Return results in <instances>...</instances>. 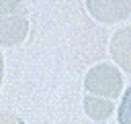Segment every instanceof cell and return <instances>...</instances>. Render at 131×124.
<instances>
[{
    "label": "cell",
    "instance_id": "6da1fadb",
    "mask_svg": "<svg viewBox=\"0 0 131 124\" xmlns=\"http://www.w3.org/2000/svg\"><path fill=\"white\" fill-rule=\"evenodd\" d=\"M29 35V14L23 0H0V45L16 47Z\"/></svg>",
    "mask_w": 131,
    "mask_h": 124
},
{
    "label": "cell",
    "instance_id": "7a4b0ae2",
    "mask_svg": "<svg viewBox=\"0 0 131 124\" xmlns=\"http://www.w3.org/2000/svg\"><path fill=\"white\" fill-rule=\"evenodd\" d=\"M84 89L88 94L115 100L121 96L123 89V75L121 71L111 63H98L88 69L84 77Z\"/></svg>",
    "mask_w": 131,
    "mask_h": 124
},
{
    "label": "cell",
    "instance_id": "3957f363",
    "mask_svg": "<svg viewBox=\"0 0 131 124\" xmlns=\"http://www.w3.org/2000/svg\"><path fill=\"white\" fill-rule=\"evenodd\" d=\"M86 8L98 22L113 24L131 16V0H86Z\"/></svg>",
    "mask_w": 131,
    "mask_h": 124
},
{
    "label": "cell",
    "instance_id": "277c9868",
    "mask_svg": "<svg viewBox=\"0 0 131 124\" xmlns=\"http://www.w3.org/2000/svg\"><path fill=\"white\" fill-rule=\"evenodd\" d=\"M111 57L123 71L131 73V24L121 26L111 37Z\"/></svg>",
    "mask_w": 131,
    "mask_h": 124
},
{
    "label": "cell",
    "instance_id": "5b68a950",
    "mask_svg": "<svg viewBox=\"0 0 131 124\" xmlns=\"http://www.w3.org/2000/svg\"><path fill=\"white\" fill-rule=\"evenodd\" d=\"M82 104H84V112H86L94 122H104V120H108L111 114L115 112L113 100L100 98V96H94V94H88V91H86Z\"/></svg>",
    "mask_w": 131,
    "mask_h": 124
},
{
    "label": "cell",
    "instance_id": "8992f818",
    "mask_svg": "<svg viewBox=\"0 0 131 124\" xmlns=\"http://www.w3.org/2000/svg\"><path fill=\"white\" fill-rule=\"evenodd\" d=\"M117 118H119V124H131V85L125 89V94L121 98Z\"/></svg>",
    "mask_w": 131,
    "mask_h": 124
},
{
    "label": "cell",
    "instance_id": "52a82bcc",
    "mask_svg": "<svg viewBox=\"0 0 131 124\" xmlns=\"http://www.w3.org/2000/svg\"><path fill=\"white\" fill-rule=\"evenodd\" d=\"M0 124H27V122L12 112H0Z\"/></svg>",
    "mask_w": 131,
    "mask_h": 124
},
{
    "label": "cell",
    "instance_id": "ba28073f",
    "mask_svg": "<svg viewBox=\"0 0 131 124\" xmlns=\"http://www.w3.org/2000/svg\"><path fill=\"white\" fill-rule=\"evenodd\" d=\"M2 79H4V57L0 53V85H2Z\"/></svg>",
    "mask_w": 131,
    "mask_h": 124
}]
</instances>
